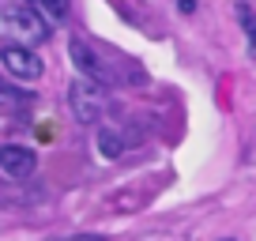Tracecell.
<instances>
[{
	"label": "cell",
	"mask_w": 256,
	"mask_h": 241,
	"mask_svg": "<svg viewBox=\"0 0 256 241\" xmlns=\"http://www.w3.org/2000/svg\"><path fill=\"white\" fill-rule=\"evenodd\" d=\"M68 106H72V117L80 120V124H98V120L106 117V110H110V94H106L102 83L80 76V80H72V87H68Z\"/></svg>",
	"instance_id": "6da1fadb"
},
{
	"label": "cell",
	"mask_w": 256,
	"mask_h": 241,
	"mask_svg": "<svg viewBox=\"0 0 256 241\" xmlns=\"http://www.w3.org/2000/svg\"><path fill=\"white\" fill-rule=\"evenodd\" d=\"M0 23H4V30H12L23 42H46L49 38V23L42 19V12L34 4H0Z\"/></svg>",
	"instance_id": "7a4b0ae2"
},
{
	"label": "cell",
	"mask_w": 256,
	"mask_h": 241,
	"mask_svg": "<svg viewBox=\"0 0 256 241\" xmlns=\"http://www.w3.org/2000/svg\"><path fill=\"white\" fill-rule=\"evenodd\" d=\"M68 56H72V64L80 68V76L102 83V87H110V83L117 80V72H113V68L106 64V60H102V56H98L83 38H72V42H68Z\"/></svg>",
	"instance_id": "3957f363"
},
{
	"label": "cell",
	"mask_w": 256,
	"mask_h": 241,
	"mask_svg": "<svg viewBox=\"0 0 256 241\" xmlns=\"http://www.w3.org/2000/svg\"><path fill=\"white\" fill-rule=\"evenodd\" d=\"M0 64H4V72L12 76V80H38L42 76V56L34 53V49H26V46H4L0 49Z\"/></svg>",
	"instance_id": "277c9868"
},
{
	"label": "cell",
	"mask_w": 256,
	"mask_h": 241,
	"mask_svg": "<svg viewBox=\"0 0 256 241\" xmlns=\"http://www.w3.org/2000/svg\"><path fill=\"white\" fill-rule=\"evenodd\" d=\"M0 170L12 177V181H26V177L38 170V154L23 144H4L0 147Z\"/></svg>",
	"instance_id": "5b68a950"
},
{
	"label": "cell",
	"mask_w": 256,
	"mask_h": 241,
	"mask_svg": "<svg viewBox=\"0 0 256 241\" xmlns=\"http://www.w3.org/2000/svg\"><path fill=\"white\" fill-rule=\"evenodd\" d=\"M94 144H98V151H102V158H120V154H124V132H120L117 124H102Z\"/></svg>",
	"instance_id": "8992f818"
},
{
	"label": "cell",
	"mask_w": 256,
	"mask_h": 241,
	"mask_svg": "<svg viewBox=\"0 0 256 241\" xmlns=\"http://www.w3.org/2000/svg\"><path fill=\"white\" fill-rule=\"evenodd\" d=\"M23 106H30V94H23V90L0 83V110H23Z\"/></svg>",
	"instance_id": "52a82bcc"
},
{
	"label": "cell",
	"mask_w": 256,
	"mask_h": 241,
	"mask_svg": "<svg viewBox=\"0 0 256 241\" xmlns=\"http://www.w3.org/2000/svg\"><path fill=\"white\" fill-rule=\"evenodd\" d=\"M238 19H241V26H245V34H248V49L256 53V12L248 8V4H238Z\"/></svg>",
	"instance_id": "ba28073f"
},
{
	"label": "cell",
	"mask_w": 256,
	"mask_h": 241,
	"mask_svg": "<svg viewBox=\"0 0 256 241\" xmlns=\"http://www.w3.org/2000/svg\"><path fill=\"white\" fill-rule=\"evenodd\" d=\"M42 4V12H46L49 19H64L68 16V0H38Z\"/></svg>",
	"instance_id": "9c48e42d"
},
{
	"label": "cell",
	"mask_w": 256,
	"mask_h": 241,
	"mask_svg": "<svg viewBox=\"0 0 256 241\" xmlns=\"http://www.w3.org/2000/svg\"><path fill=\"white\" fill-rule=\"evenodd\" d=\"M177 8H181L184 16H192V12H196V0H177Z\"/></svg>",
	"instance_id": "30bf717a"
},
{
	"label": "cell",
	"mask_w": 256,
	"mask_h": 241,
	"mask_svg": "<svg viewBox=\"0 0 256 241\" xmlns=\"http://www.w3.org/2000/svg\"><path fill=\"white\" fill-rule=\"evenodd\" d=\"M64 241H102V238H90V234H80V238H64Z\"/></svg>",
	"instance_id": "8fae6325"
}]
</instances>
